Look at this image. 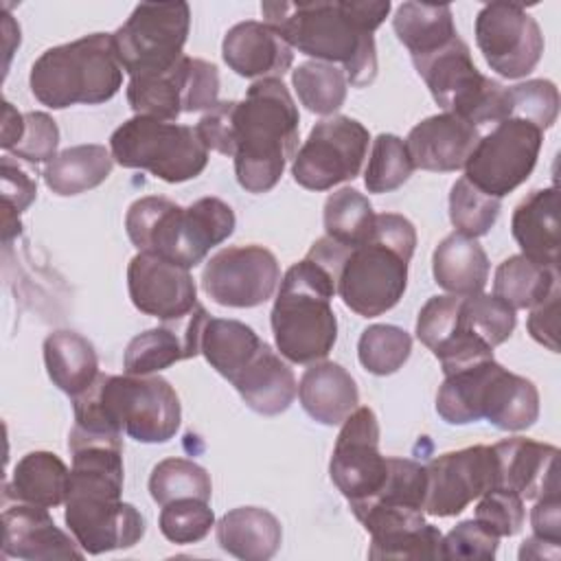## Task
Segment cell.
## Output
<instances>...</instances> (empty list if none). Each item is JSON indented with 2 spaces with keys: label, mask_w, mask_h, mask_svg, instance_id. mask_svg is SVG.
<instances>
[{
  "label": "cell",
  "mask_w": 561,
  "mask_h": 561,
  "mask_svg": "<svg viewBox=\"0 0 561 561\" xmlns=\"http://www.w3.org/2000/svg\"><path fill=\"white\" fill-rule=\"evenodd\" d=\"M298 123L283 79H256L241 101H217L195 129L208 151L234 158L241 188L267 193L298 151Z\"/></svg>",
  "instance_id": "cell-1"
},
{
  "label": "cell",
  "mask_w": 561,
  "mask_h": 561,
  "mask_svg": "<svg viewBox=\"0 0 561 561\" xmlns=\"http://www.w3.org/2000/svg\"><path fill=\"white\" fill-rule=\"evenodd\" d=\"M72 456L64 519L85 554H103L136 546L145 535L140 511L121 500L123 436L72 425Z\"/></svg>",
  "instance_id": "cell-2"
},
{
  "label": "cell",
  "mask_w": 561,
  "mask_h": 561,
  "mask_svg": "<svg viewBox=\"0 0 561 561\" xmlns=\"http://www.w3.org/2000/svg\"><path fill=\"white\" fill-rule=\"evenodd\" d=\"M392 4L381 2H261L263 22L291 48L340 66L351 85H370L377 77V46L373 31L386 20Z\"/></svg>",
  "instance_id": "cell-3"
},
{
  "label": "cell",
  "mask_w": 561,
  "mask_h": 561,
  "mask_svg": "<svg viewBox=\"0 0 561 561\" xmlns=\"http://www.w3.org/2000/svg\"><path fill=\"white\" fill-rule=\"evenodd\" d=\"M72 410L75 425L138 443H167L182 421L178 392L160 375H99L72 397Z\"/></svg>",
  "instance_id": "cell-4"
},
{
  "label": "cell",
  "mask_w": 561,
  "mask_h": 561,
  "mask_svg": "<svg viewBox=\"0 0 561 561\" xmlns=\"http://www.w3.org/2000/svg\"><path fill=\"white\" fill-rule=\"evenodd\" d=\"M416 230L397 213L375 215L368 239L346 248L335 274L342 302L362 318L390 311L408 287V265L414 254Z\"/></svg>",
  "instance_id": "cell-5"
},
{
  "label": "cell",
  "mask_w": 561,
  "mask_h": 561,
  "mask_svg": "<svg viewBox=\"0 0 561 561\" xmlns=\"http://www.w3.org/2000/svg\"><path fill=\"white\" fill-rule=\"evenodd\" d=\"M234 213L219 197H202L191 206L147 195L136 199L125 215V230L138 252L158 254L186 270L234 232Z\"/></svg>",
  "instance_id": "cell-6"
},
{
  "label": "cell",
  "mask_w": 561,
  "mask_h": 561,
  "mask_svg": "<svg viewBox=\"0 0 561 561\" xmlns=\"http://www.w3.org/2000/svg\"><path fill=\"white\" fill-rule=\"evenodd\" d=\"M335 294V278L307 256L285 272L270 313L280 357L291 364H313L333 351L337 318L331 300Z\"/></svg>",
  "instance_id": "cell-7"
},
{
  "label": "cell",
  "mask_w": 561,
  "mask_h": 561,
  "mask_svg": "<svg viewBox=\"0 0 561 561\" xmlns=\"http://www.w3.org/2000/svg\"><path fill=\"white\" fill-rule=\"evenodd\" d=\"M436 412L449 425L486 419L502 432H522L539 419L537 386L493 357L445 375L436 392Z\"/></svg>",
  "instance_id": "cell-8"
},
{
  "label": "cell",
  "mask_w": 561,
  "mask_h": 561,
  "mask_svg": "<svg viewBox=\"0 0 561 561\" xmlns=\"http://www.w3.org/2000/svg\"><path fill=\"white\" fill-rule=\"evenodd\" d=\"M28 85L33 96L50 110L110 101L123 85L112 33H92L44 50L31 66Z\"/></svg>",
  "instance_id": "cell-9"
},
{
  "label": "cell",
  "mask_w": 561,
  "mask_h": 561,
  "mask_svg": "<svg viewBox=\"0 0 561 561\" xmlns=\"http://www.w3.org/2000/svg\"><path fill=\"white\" fill-rule=\"evenodd\" d=\"M114 162L125 169H145L153 178L180 184L197 178L208 164V149L195 127L134 116L110 136Z\"/></svg>",
  "instance_id": "cell-10"
},
{
  "label": "cell",
  "mask_w": 561,
  "mask_h": 561,
  "mask_svg": "<svg viewBox=\"0 0 561 561\" xmlns=\"http://www.w3.org/2000/svg\"><path fill=\"white\" fill-rule=\"evenodd\" d=\"M412 64L445 112L476 127L511 118L508 88L476 68L471 50L460 37L427 57L412 59Z\"/></svg>",
  "instance_id": "cell-11"
},
{
  "label": "cell",
  "mask_w": 561,
  "mask_h": 561,
  "mask_svg": "<svg viewBox=\"0 0 561 561\" xmlns=\"http://www.w3.org/2000/svg\"><path fill=\"white\" fill-rule=\"evenodd\" d=\"M191 28L186 2H142L112 33L116 57L129 77L162 72L184 53Z\"/></svg>",
  "instance_id": "cell-12"
},
{
  "label": "cell",
  "mask_w": 561,
  "mask_h": 561,
  "mask_svg": "<svg viewBox=\"0 0 561 561\" xmlns=\"http://www.w3.org/2000/svg\"><path fill=\"white\" fill-rule=\"evenodd\" d=\"M217 66L182 55L162 72L129 77L127 101L136 116L175 123L184 112H208L217 105Z\"/></svg>",
  "instance_id": "cell-13"
},
{
  "label": "cell",
  "mask_w": 561,
  "mask_h": 561,
  "mask_svg": "<svg viewBox=\"0 0 561 561\" xmlns=\"http://www.w3.org/2000/svg\"><path fill=\"white\" fill-rule=\"evenodd\" d=\"M543 142V131L524 118H504L480 136L467 164L465 178L482 193L502 199L533 173Z\"/></svg>",
  "instance_id": "cell-14"
},
{
  "label": "cell",
  "mask_w": 561,
  "mask_h": 561,
  "mask_svg": "<svg viewBox=\"0 0 561 561\" xmlns=\"http://www.w3.org/2000/svg\"><path fill=\"white\" fill-rule=\"evenodd\" d=\"M370 142L368 129L344 114L313 125L291 162L296 184L309 191H329L359 175Z\"/></svg>",
  "instance_id": "cell-15"
},
{
  "label": "cell",
  "mask_w": 561,
  "mask_h": 561,
  "mask_svg": "<svg viewBox=\"0 0 561 561\" xmlns=\"http://www.w3.org/2000/svg\"><path fill=\"white\" fill-rule=\"evenodd\" d=\"M476 44L491 70L506 79L530 75L543 55L537 20L513 2H491L478 11Z\"/></svg>",
  "instance_id": "cell-16"
},
{
  "label": "cell",
  "mask_w": 561,
  "mask_h": 561,
  "mask_svg": "<svg viewBox=\"0 0 561 561\" xmlns=\"http://www.w3.org/2000/svg\"><path fill=\"white\" fill-rule=\"evenodd\" d=\"M278 283L276 256L256 243L224 248L202 270V289L221 307H259L274 296Z\"/></svg>",
  "instance_id": "cell-17"
},
{
  "label": "cell",
  "mask_w": 561,
  "mask_h": 561,
  "mask_svg": "<svg viewBox=\"0 0 561 561\" xmlns=\"http://www.w3.org/2000/svg\"><path fill=\"white\" fill-rule=\"evenodd\" d=\"M388 473V456L379 451V423L370 408L357 405L342 423L329 462L331 482L348 500L359 504L373 497Z\"/></svg>",
  "instance_id": "cell-18"
},
{
  "label": "cell",
  "mask_w": 561,
  "mask_h": 561,
  "mask_svg": "<svg viewBox=\"0 0 561 561\" xmlns=\"http://www.w3.org/2000/svg\"><path fill=\"white\" fill-rule=\"evenodd\" d=\"M427 489L423 511L434 517H454L473 500L495 489L493 445H473L447 451L425 465Z\"/></svg>",
  "instance_id": "cell-19"
},
{
  "label": "cell",
  "mask_w": 561,
  "mask_h": 561,
  "mask_svg": "<svg viewBox=\"0 0 561 561\" xmlns=\"http://www.w3.org/2000/svg\"><path fill=\"white\" fill-rule=\"evenodd\" d=\"M127 289L134 307L162 322L188 316L197 305L191 272L151 252H138L127 265Z\"/></svg>",
  "instance_id": "cell-20"
},
{
  "label": "cell",
  "mask_w": 561,
  "mask_h": 561,
  "mask_svg": "<svg viewBox=\"0 0 561 561\" xmlns=\"http://www.w3.org/2000/svg\"><path fill=\"white\" fill-rule=\"evenodd\" d=\"M416 337L443 366V375L493 357V346L465 322L462 296H432L419 311Z\"/></svg>",
  "instance_id": "cell-21"
},
{
  "label": "cell",
  "mask_w": 561,
  "mask_h": 561,
  "mask_svg": "<svg viewBox=\"0 0 561 561\" xmlns=\"http://www.w3.org/2000/svg\"><path fill=\"white\" fill-rule=\"evenodd\" d=\"M85 552L75 537L57 528L48 508L15 502L2 511V557L26 561L81 559Z\"/></svg>",
  "instance_id": "cell-22"
},
{
  "label": "cell",
  "mask_w": 561,
  "mask_h": 561,
  "mask_svg": "<svg viewBox=\"0 0 561 561\" xmlns=\"http://www.w3.org/2000/svg\"><path fill=\"white\" fill-rule=\"evenodd\" d=\"M206 318V309L197 302L188 316L134 335L123 355L125 373L156 375L182 359L195 357L199 353V337Z\"/></svg>",
  "instance_id": "cell-23"
},
{
  "label": "cell",
  "mask_w": 561,
  "mask_h": 561,
  "mask_svg": "<svg viewBox=\"0 0 561 561\" xmlns=\"http://www.w3.org/2000/svg\"><path fill=\"white\" fill-rule=\"evenodd\" d=\"M495 451V489L517 493L522 500H537L559 493L557 456L559 449L548 443L513 436L493 445Z\"/></svg>",
  "instance_id": "cell-24"
},
{
  "label": "cell",
  "mask_w": 561,
  "mask_h": 561,
  "mask_svg": "<svg viewBox=\"0 0 561 561\" xmlns=\"http://www.w3.org/2000/svg\"><path fill=\"white\" fill-rule=\"evenodd\" d=\"M478 140L480 131L476 125L443 112L416 123L405 138V147L414 169L447 173L465 169Z\"/></svg>",
  "instance_id": "cell-25"
},
{
  "label": "cell",
  "mask_w": 561,
  "mask_h": 561,
  "mask_svg": "<svg viewBox=\"0 0 561 561\" xmlns=\"http://www.w3.org/2000/svg\"><path fill=\"white\" fill-rule=\"evenodd\" d=\"M221 57L239 77L280 79L291 68L294 48L270 24L248 20L226 33Z\"/></svg>",
  "instance_id": "cell-26"
},
{
  "label": "cell",
  "mask_w": 561,
  "mask_h": 561,
  "mask_svg": "<svg viewBox=\"0 0 561 561\" xmlns=\"http://www.w3.org/2000/svg\"><path fill=\"white\" fill-rule=\"evenodd\" d=\"M243 403L263 416H276L285 412L296 394L298 383L291 368L272 351L267 342L256 355L230 379Z\"/></svg>",
  "instance_id": "cell-27"
},
{
  "label": "cell",
  "mask_w": 561,
  "mask_h": 561,
  "mask_svg": "<svg viewBox=\"0 0 561 561\" xmlns=\"http://www.w3.org/2000/svg\"><path fill=\"white\" fill-rule=\"evenodd\" d=\"M511 232L522 254L559 267V195L557 186L530 191L513 210Z\"/></svg>",
  "instance_id": "cell-28"
},
{
  "label": "cell",
  "mask_w": 561,
  "mask_h": 561,
  "mask_svg": "<svg viewBox=\"0 0 561 561\" xmlns=\"http://www.w3.org/2000/svg\"><path fill=\"white\" fill-rule=\"evenodd\" d=\"M302 410L322 425H342L357 408L359 390L351 373L335 362H313L298 381Z\"/></svg>",
  "instance_id": "cell-29"
},
{
  "label": "cell",
  "mask_w": 561,
  "mask_h": 561,
  "mask_svg": "<svg viewBox=\"0 0 561 561\" xmlns=\"http://www.w3.org/2000/svg\"><path fill=\"white\" fill-rule=\"evenodd\" d=\"M215 535L224 552L243 561H267L278 552L283 541V528L276 515L259 506L228 511L217 522Z\"/></svg>",
  "instance_id": "cell-30"
},
{
  "label": "cell",
  "mask_w": 561,
  "mask_h": 561,
  "mask_svg": "<svg viewBox=\"0 0 561 561\" xmlns=\"http://www.w3.org/2000/svg\"><path fill=\"white\" fill-rule=\"evenodd\" d=\"M432 274L436 285L454 296L482 294L489 280V256L476 239L451 232L432 254Z\"/></svg>",
  "instance_id": "cell-31"
},
{
  "label": "cell",
  "mask_w": 561,
  "mask_h": 561,
  "mask_svg": "<svg viewBox=\"0 0 561 561\" xmlns=\"http://www.w3.org/2000/svg\"><path fill=\"white\" fill-rule=\"evenodd\" d=\"M70 484V469L53 451L24 454L4 484V500L28 502L44 508H55L66 502Z\"/></svg>",
  "instance_id": "cell-32"
},
{
  "label": "cell",
  "mask_w": 561,
  "mask_h": 561,
  "mask_svg": "<svg viewBox=\"0 0 561 561\" xmlns=\"http://www.w3.org/2000/svg\"><path fill=\"white\" fill-rule=\"evenodd\" d=\"M44 364L50 381L68 397L85 392L101 375L92 342L81 333L66 329L55 331L44 340Z\"/></svg>",
  "instance_id": "cell-33"
},
{
  "label": "cell",
  "mask_w": 561,
  "mask_h": 561,
  "mask_svg": "<svg viewBox=\"0 0 561 561\" xmlns=\"http://www.w3.org/2000/svg\"><path fill=\"white\" fill-rule=\"evenodd\" d=\"M112 151L103 145H75L44 167L46 186L61 197L81 195L103 184L112 173Z\"/></svg>",
  "instance_id": "cell-34"
},
{
  "label": "cell",
  "mask_w": 561,
  "mask_h": 561,
  "mask_svg": "<svg viewBox=\"0 0 561 561\" xmlns=\"http://www.w3.org/2000/svg\"><path fill=\"white\" fill-rule=\"evenodd\" d=\"M392 28L412 59L427 57L458 37L449 4L403 2L394 11Z\"/></svg>",
  "instance_id": "cell-35"
},
{
  "label": "cell",
  "mask_w": 561,
  "mask_h": 561,
  "mask_svg": "<svg viewBox=\"0 0 561 561\" xmlns=\"http://www.w3.org/2000/svg\"><path fill=\"white\" fill-rule=\"evenodd\" d=\"M261 346L263 340L254 329L239 320L208 316L202 327L199 353L228 381L256 355Z\"/></svg>",
  "instance_id": "cell-36"
},
{
  "label": "cell",
  "mask_w": 561,
  "mask_h": 561,
  "mask_svg": "<svg viewBox=\"0 0 561 561\" xmlns=\"http://www.w3.org/2000/svg\"><path fill=\"white\" fill-rule=\"evenodd\" d=\"M559 287V267L541 265L524 254L504 259L493 276V296L508 307L533 309Z\"/></svg>",
  "instance_id": "cell-37"
},
{
  "label": "cell",
  "mask_w": 561,
  "mask_h": 561,
  "mask_svg": "<svg viewBox=\"0 0 561 561\" xmlns=\"http://www.w3.org/2000/svg\"><path fill=\"white\" fill-rule=\"evenodd\" d=\"M4 151L31 162H50L59 147V127L46 112L20 114L9 101L2 110V138Z\"/></svg>",
  "instance_id": "cell-38"
},
{
  "label": "cell",
  "mask_w": 561,
  "mask_h": 561,
  "mask_svg": "<svg viewBox=\"0 0 561 561\" xmlns=\"http://www.w3.org/2000/svg\"><path fill=\"white\" fill-rule=\"evenodd\" d=\"M291 85L298 101L313 114L329 116L337 112L348 92V79L340 66L324 61L298 64L291 72Z\"/></svg>",
  "instance_id": "cell-39"
},
{
  "label": "cell",
  "mask_w": 561,
  "mask_h": 561,
  "mask_svg": "<svg viewBox=\"0 0 561 561\" xmlns=\"http://www.w3.org/2000/svg\"><path fill=\"white\" fill-rule=\"evenodd\" d=\"M375 226L373 204L357 188L333 191L324 202V237L353 248L368 239Z\"/></svg>",
  "instance_id": "cell-40"
},
{
  "label": "cell",
  "mask_w": 561,
  "mask_h": 561,
  "mask_svg": "<svg viewBox=\"0 0 561 561\" xmlns=\"http://www.w3.org/2000/svg\"><path fill=\"white\" fill-rule=\"evenodd\" d=\"M149 493L160 506L182 497L208 502L213 495V482L208 471L197 462L186 458H164L149 476Z\"/></svg>",
  "instance_id": "cell-41"
},
{
  "label": "cell",
  "mask_w": 561,
  "mask_h": 561,
  "mask_svg": "<svg viewBox=\"0 0 561 561\" xmlns=\"http://www.w3.org/2000/svg\"><path fill=\"white\" fill-rule=\"evenodd\" d=\"M412 353V337L394 324H370L357 342L359 364L379 377L397 373Z\"/></svg>",
  "instance_id": "cell-42"
},
{
  "label": "cell",
  "mask_w": 561,
  "mask_h": 561,
  "mask_svg": "<svg viewBox=\"0 0 561 561\" xmlns=\"http://www.w3.org/2000/svg\"><path fill=\"white\" fill-rule=\"evenodd\" d=\"M502 199L476 188L465 175L458 178L449 193V219L456 232L478 239L484 237L497 221Z\"/></svg>",
  "instance_id": "cell-43"
},
{
  "label": "cell",
  "mask_w": 561,
  "mask_h": 561,
  "mask_svg": "<svg viewBox=\"0 0 561 561\" xmlns=\"http://www.w3.org/2000/svg\"><path fill=\"white\" fill-rule=\"evenodd\" d=\"M414 164L405 140L394 134H379L373 140L368 164L364 169V184L368 193H390L408 182Z\"/></svg>",
  "instance_id": "cell-44"
},
{
  "label": "cell",
  "mask_w": 561,
  "mask_h": 561,
  "mask_svg": "<svg viewBox=\"0 0 561 561\" xmlns=\"http://www.w3.org/2000/svg\"><path fill=\"white\" fill-rule=\"evenodd\" d=\"M158 526L171 543H197L215 526V513L204 500L182 497L162 506Z\"/></svg>",
  "instance_id": "cell-45"
},
{
  "label": "cell",
  "mask_w": 561,
  "mask_h": 561,
  "mask_svg": "<svg viewBox=\"0 0 561 561\" xmlns=\"http://www.w3.org/2000/svg\"><path fill=\"white\" fill-rule=\"evenodd\" d=\"M462 316L467 327L493 348L511 337L517 322L515 309L489 294L462 296Z\"/></svg>",
  "instance_id": "cell-46"
},
{
  "label": "cell",
  "mask_w": 561,
  "mask_h": 561,
  "mask_svg": "<svg viewBox=\"0 0 561 561\" xmlns=\"http://www.w3.org/2000/svg\"><path fill=\"white\" fill-rule=\"evenodd\" d=\"M511 118H524L541 131L550 129L559 116V90L548 79H530L508 88Z\"/></svg>",
  "instance_id": "cell-47"
},
{
  "label": "cell",
  "mask_w": 561,
  "mask_h": 561,
  "mask_svg": "<svg viewBox=\"0 0 561 561\" xmlns=\"http://www.w3.org/2000/svg\"><path fill=\"white\" fill-rule=\"evenodd\" d=\"M370 559H443V535L434 524H423L383 539H370Z\"/></svg>",
  "instance_id": "cell-48"
},
{
  "label": "cell",
  "mask_w": 561,
  "mask_h": 561,
  "mask_svg": "<svg viewBox=\"0 0 561 561\" xmlns=\"http://www.w3.org/2000/svg\"><path fill=\"white\" fill-rule=\"evenodd\" d=\"M473 519L497 537H513L522 530L526 519L524 500L513 491L491 489L478 497Z\"/></svg>",
  "instance_id": "cell-49"
},
{
  "label": "cell",
  "mask_w": 561,
  "mask_h": 561,
  "mask_svg": "<svg viewBox=\"0 0 561 561\" xmlns=\"http://www.w3.org/2000/svg\"><path fill=\"white\" fill-rule=\"evenodd\" d=\"M497 543L500 537L478 519H465L443 537V559L491 561L497 552Z\"/></svg>",
  "instance_id": "cell-50"
},
{
  "label": "cell",
  "mask_w": 561,
  "mask_h": 561,
  "mask_svg": "<svg viewBox=\"0 0 561 561\" xmlns=\"http://www.w3.org/2000/svg\"><path fill=\"white\" fill-rule=\"evenodd\" d=\"M2 206H4V241L20 232V213L31 206L37 195V182L20 169L9 156H2Z\"/></svg>",
  "instance_id": "cell-51"
},
{
  "label": "cell",
  "mask_w": 561,
  "mask_h": 561,
  "mask_svg": "<svg viewBox=\"0 0 561 561\" xmlns=\"http://www.w3.org/2000/svg\"><path fill=\"white\" fill-rule=\"evenodd\" d=\"M526 327H528V333L533 335V340H537L539 344L548 346L552 353L559 351V344H557V331H559V287L552 289V294L546 300H541L539 305H535L530 309Z\"/></svg>",
  "instance_id": "cell-52"
},
{
  "label": "cell",
  "mask_w": 561,
  "mask_h": 561,
  "mask_svg": "<svg viewBox=\"0 0 561 561\" xmlns=\"http://www.w3.org/2000/svg\"><path fill=\"white\" fill-rule=\"evenodd\" d=\"M533 535L561 543V502L559 493H548L535 500L530 511Z\"/></svg>",
  "instance_id": "cell-53"
},
{
  "label": "cell",
  "mask_w": 561,
  "mask_h": 561,
  "mask_svg": "<svg viewBox=\"0 0 561 561\" xmlns=\"http://www.w3.org/2000/svg\"><path fill=\"white\" fill-rule=\"evenodd\" d=\"M519 559H559V541H548L533 535L522 541Z\"/></svg>",
  "instance_id": "cell-54"
}]
</instances>
